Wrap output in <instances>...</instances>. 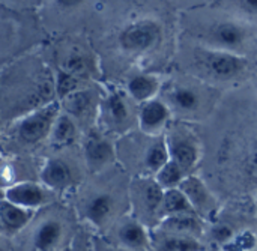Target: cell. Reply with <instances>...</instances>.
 <instances>
[{
  "instance_id": "cell-1",
  "label": "cell",
  "mask_w": 257,
  "mask_h": 251,
  "mask_svg": "<svg viewBox=\"0 0 257 251\" xmlns=\"http://www.w3.org/2000/svg\"><path fill=\"white\" fill-rule=\"evenodd\" d=\"M60 111L62 110L59 102H50L38 110L30 111L17 122V137L27 145H35L48 139L53 123Z\"/></svg>"
},
{
  "instance_id": "cell-2",
  "label": "cell",
  "mask_w": 257,
  "mask_h": 251,
  "mask_svg": "<svg viewBox=\"0 0 257 251\" xmlns=\"http://www.w3.org/2000/svg\"><path fill=\"white\" fill-rule=\"evenodd\" d=\"M161 38V26L155 20H139L130 24L119 36L120 47L130 53L151 50Z\"/></svg>"
},
{
  "instance_id": "cell-3",
  "label": "cell",
  "mask_w": 257,
  "mask_h": 251,
  "mask_svg": "<svg viewBox=\"0 0 257 251\" xmlns=\"http://www.w3.org/2000/svg\"><path fill=\"white\" fill-rule=\"evenodd\" d=\"M170 160L182 167L187 175L197 166L200 160V145L199 140L187 130H172L166 137Z\"/></svg>"
},
{
  "instance_id": "cell-4",
  "label": "cell",
  "mask_w": 257,
  "mask_h": 251,
  "mask_svg": "<svg viewBox=\"0 0 257 251\" xmlns=\"http://www.w3.org/2000/svg\"><path fill=\"white\" fill-rule=\"evenodd\" d=\"M202 63L203 68L214 77L227 80L239 75L244 68L247 66L245 57L233 53V51H224L217 48H209L202 54Z\"/></svg>"
},
{
  "instance_id": "cell-5",
  "label": "cell",
  "mask_w": 257,
  "mask_h": 251,
  "mask_svg": "<svg viewBox=\"0 0 257 251\" xmlns=\"http://www.w3.org/2000/svg\"><path fill=\"white\" fill-rule=\"evenodd\" d=\"M3 199L21 208L36 211L44 205H47V202L50 200V191L45 185H41L38 182L23 181L8 187L5 190Z\"/></svg>"
},
{
  "instance_id": "cell-6",
  "label": "cell",
  "mask_w": 257,
  "mask_h": 251,
  "mask_svg": "<svg viewBox=\"0 0 257 251\" xmlns=\"http://www.w3.org/2000/svg\"><path fill=\"white\" fill-rule=\"evenodd\" d=\"M184 194L187 196L188 202L191 203L194 212L203 218V217H209L217 211V200L214 197V194L209 191V188L206 187V184L194 175H188L181 187H179Z\"/></svg>"
},
{
  "instance_id": "cell-7",
  "label": "cell",
  "mask_w": 257,
  "mask_h": 251,
  "mask_svg": "<svg viewBox=\"0 0 257 251\" xmlns=\"http://www.w3.org/2000/svg\"><path fill=\"white\" fill-rule=\"evenodd\" d=\"M65 238V224L60 218L47 217L32 233V251H59Z\"/></svg>"
},
{
  "instance_id": "cell-8",
  "label": "cell",
  "mask_w": 257,
  "mask_h": 251,
  "mask_svg": "<svg viewBox=\"0 0 257 251\" xmlns=\"http://www.w3.org/2000/svg\"><path fill=\"white\" fill-rule=\"evenodd\" d=\"M117 245L128 251H149L151 230L136 217L125 218L116 229Z\"/></svg>"
},
{
  "instance_id": "cell-9",
  "label": "cell",
  "mask_w": 257,
  "mask_h": 251,
  "mask_svg": "<svg viewBox=\"0 0 257 251\" xmlns=\"http://www.w3.org/2000/svg\"><path fill=\"white\" fill-rule=\"evenodd\" d=\"M170 107L164 101L154 98L142 104L139 111V127L145 134L161 136L170 120Z\"/></svg>"
},
{
  "instance_id": "cell-10",
  "label": "cell",
  "mask_w": 257,
  "mask_h": 251,
  "mask_svg": "<svg viewBox=\"0 0 257 251\" xmlns=\"http://www.w3.org/2000/svg\"><path fill=\"white\" fill-rule=\"evenodd\" d=\"M86 164L90 170H101L114 160V149L111 143L98 133H89L83 143Z\"/></svg>"
},
{
  "instance_id": "cell-11",
  "label": "cell",
  "mask_w": 257,
  "mask_h": 251,
  "mask_svg": "<svg viewBox=\"0 0 257 251\" xmlns=\"http://www.w3.org/2000/svg\"><path fill=\"white\" fill-rule=\"evenodd\" d=\"M245 39L247 30L235 21H221L209 30V42L217 50L233 51L241 47Z\"/></svg>"
},
{
  "instance_id": "cell-12",
  "label": "cell",
  "mask_w": 257,
  "mask_h": 251,
  "mask_svg": "<svg viewBox=\"0 0 257 251\" xmlns=\"http://www.w3.org/2000/svg\"><path fill=\"white\" fill-rule=\"evenodd\" d=\"M33 212L35 211L21 208L6 199H0V233L6 236L20 233L32 221Z\"/></svg>"
},
{
  "instance_id": "cell-13",
  "label": "cell",
  "mask_w": 257,
  "mask_h": 251,
  "mask_svg": "<svg viewBox=\"0 0 257 251\" xmlns=\"http://www.w3.org/2000/svg\"><path fill=\"white\" fill-rule=\"evenodd\" d=\"M163 193L164 190L157 184L155 179L148 181H139L137 187L134 188L136 202L139 209L152 218L158 217V223L161 220V202H163Z\"/></svg>"
},
{
  "instance_id": "cell-14",
  "label": "cell",
  "mask_w": 257,
  "mask_h": 251,
  "mask_svg": "<svg viewBox=\"0 0 257 251\" xmlns=\"http://www.w3.org/2000/svg\"><path fill=\"white\" fill-rule=\"evenodd\" d=\"M149 251H203L199 238L163 232L160 229L151 232Z\"/></svg>"
},
{
  "instance_id": "cell-15",
  "label": "cell",
  "mask_w": 257,
  "mask_h": 251,
  "mask_svg": "<svg viewBox=\"0 0 257 251\" xmlns=\"http://www.w3.org/2000/svg\"><path fill=\"white\" fill-rule=\"evenodd\" d=\"M42 185L51 191H65L72 185V170L60 158H50L39 173Z\"/></svg>"
},
{
  "instance_id": "cell-16",
  "label": "cell",
  "mask_w": 257,
  "mask_h": 251,
  "mask_svg": "<svg viewBox=\"0 0 257 251\" xmlns=\"http://www.w3.org/2000/svg\"><path fill=\"white\" fill-rule=\"evenodd\" d=\"M114 206H116V202L111 194L98 193L86 200L84 208H83V215L92 226L104 227L110 221L114 212Z\"/></svg>"
},
{
  "instance_id": "cell-17",
  "label": "cell",
  "mask_w": 257,
  "mask_h": 251,
  "mask_svg": "<svg viewBox=\"0 0 257 251\" xmlns=\"http://www.w3.org/2000/svg\"><path fill=\"white\" fill-rule=\"evenodd\" d=\"M158 229L163 232L185 235L200 239L205 230V224L203 220L196 214H182V215H172V217L161 218L158 223Z\"/></svg>"
},
{
  "instance_id": "cell-18",
  "label": "cell",
  "mask_w": 257,
  "mask_h": 251,
  "mask_svg": "<svg viewBox=\"0 0 257 251\" xmlns=\"http://www.w3.org/2000/svg\"><path fill=\"white\" fill-rule=\"evenodd\" d=\"M160 87H161V81H160L158 75L149 74V72L134 75L133 78H130V81L126 84V90H128L130 96L134 101L142 102V104L157 98Z\"/></svg>"
},
{
  "instance_id": "cell-19",
  "label": "cell",
  "mask_w": 257,
  "mask_h": 251,
  "mask_svg": "<svg viewBox=\"0 0 257 251\" xmlns=\"http://www.w3.org/2000/svg\"><path fill=\"white\" fill-rule=\"evenodd\" d=\"M78 134V128L75 123V119L72 116H69L65 111H60L59 116L56 117L51 133L48 136L50 142L53 146L56 148H65L69 146L71 143L75 142Z\"/></svg>"
},
{
  "instance_id": "cell-20",
  "label": "cell",
  "mask_w": 257,
  "mask_h": 251,
  "mask_svg": "<svg viewBox=\"0 0 257 251\" xmlns=\"http://www.w3.org/2000/svg\"><path fill=\"white\" fill-rule=\"evenodd\" d=\"M182 214H196L191 203L181 188L164 190L161 202V218ZM197 215V214H196Z\"/></svg>"
},
{
  "instance_id": "cell-21",
  "label": "cell",
  "mask_w": 257,
  "mask_h": 251,
  "mask_svg": "<svg viewBox=\"0 0 257 251\" xmlns=\"http://www.w3.org/2000/svg\"><path fill=\"white\" fill-rule=\"evenodd\" d=\"M107 122L116 130H122L130 123V107L122 93H111L105 101Z\"/></svg>"
},
{
  "instance_id": "cell-22",
  "label": "cell",
  "mask_w": 257,
  "mask_h": 251,
  "mask_svg": "<svg viewBox=\"0 0 257 251\" xmlns=\"http://www.w3.org/2000/svg\"><path fill=\"white\" fill-rule=\"evenodd\" d=\"M62 108L74 119L86 117L93 105V95L89 90H77L62 99Z\"/></svg>"
},
{
  "instance_id": "cell-23",
  "label": "cell",
  "mask_w": 257,
  "mask_h": 251,
  "mask_svg": "<svg viewBox=\"0 0 257 251\" xmlns=\"http://www.w3.org/2000/svg\"><path fill=\"white\" fill-rule=\"evenodd\" d=\"M187 172L179 167L175 161H169L166 166H163L157 173H155V181L163 190H172V188H179L182 181L187 178Z\"/></svg>"
},
{
  "instance_id": "cell-24",
  "label": "cell",
  "mask_w": 257,
  "mask_h": 251,
  "mask_svg": "<svg viewBox=\"0 0 257 251\" xmlns=\"http://www.w3.org/2000/svg\"><path fill=\"white\" fill-rule=\"evenodd\" d=\"M169 99L176 108L182 111H196L200 104L199 93L194 89L185 86H176L175 89H172L169 93Z\"/></svg>"
},
{
  "instance_id": "cell-25",
  "label": "cell",
  "mask_w": 257,
  "mask_h": 251,
  "mask_svg": "<svg viewBox=\"0 0 257 251\" xmlns=\"http://www.w3.org/2000/svg\"><path fill=\"white\" fill-rule=\"evenodd\" d=\"M169 161H170V154H169L167 142L166 137H161L148 149L145 157V164L152 173H157Z\"/></svg>"
},
{
  "instance_id": "cell-26",
  "label": "cell",
  "mask_w": 257,
  "mask_h": 251,
  "mask_svg": "<svg viewBox=\"0 0 257 251\" xmlns=\"http://www.w3.org/2000/svg\"><path fill=\"white\" fill-rule=\"evenodd\" d=\"M257 248V238L251 230L233 235L230 241L223 245L221 251H253Z\"/></svg>"
},
{
  "instance_id": "cell-27",
  "label": "cell",
  "mask_w": 257,
  "mask_h": 251,
  "mask_svg": "<svg viewBox=\"0 0 257 251\" xmlns=\"http://www.w3.org/2000/svg\"><path fill=\"white\" fill-rule=\"evenodd\" d=\"M62 71L77 77V78H84L89 75L90 72V63L84 56L80 54H72L68 59H65L63 65H62Z\"/></svg>"
},
{
  "instance_id": "cell-28",
  "label": "cell",
  "mask_w": 257,
  "mask_h": 251,
  "mask_svg": "<svg viewBox=\"0 0 257 251\" xmlns=\"http://www.w3.org/2000/svg\"><path fill=\"white\" fill-rule=\"evenodd\" d=\"M80 90V78L65 72V71H60L59 72V78H57V95L60 99H63L65 96L74 93Z\"/></svg>"
},
{
  "instance_id": "cell-29",
  "label": "cell",
  "mask_w": 257,
  "mask_h": 251,
  "mask_svg": "<svg viewBox=\"0 0 257 251\" xmlns=\"http://www.w3.org/2000/svg\"><path fill=\"white\" fill-rule=\"evenodd\" d=\"M69 248L71 251H95V245H93V239H90L86 233L80 232L71 241Z\"/></svg>"
},
{
  "instance_id": "cell-30",
  "label": "cell",
  "mask_w": 257,
  "mask_h": 251,
  "mask_svg": "<svg viewBox=\"0 0 257 251\" xmlns=\"http://www.w3.org/2000/svg\"><path fill=\"white\" fill-rule=\"evenodd\" d=\"M93 245H95V251H128L119 245H111L99 239H93Z\"/></svg>"
},
{
  "instance_id": "cell-31",
  "label": "cell",
  "mask_w": 257,
  "mask_h": 251,
  "mask_svg": "<svg viewBox=\"0 0 257 251\" xmlns=\"http://www.w3.org/2000/svg\"><path fill=\"white\" fill-rule=\"evenodd\" d=\"M241 8L248 15H257V0H239Z\"/></svg>"
},
{
  "instance_id": "cell-32",
  "label": "cell",
  "mask_w": 257,
  "mask_h": 251,
  "mask_svg": "<svg viewBox=\"0 0 257 251\" xmlns=\"http://www.w3.org/2000/svg\"><path fill=\"white\" fill-rule=\"evenodd\" d=\"M84 0H56V3L62 8H75L78 5H81Z\"/></svg>"
},
{
  "instance_id": "cell-33",
  "label": "cell",
  "mask_w": 257,
  "mask_h": 251,
  "mask_svg": "<svg viewBox=\"0 0 257 251\" xmlns=\"http://www.w3.org/2000/svg\"><path fill=\"white\" fill-rule=\"evenodd\" d=\"M0 251H9V248H8V245L3 242V241H0Z\"/></svg>"
},
{
  "instance_id": "cell-34",
  "label": "cell",
  "mask_w": 257,
  "mask_h": 251,
  "mask_svg": "<svg viewBox=\"0 0 257 251\" xmlns=\"http://www.w3.org/2000/svg\"><path fill=\"white\" fill-rule=\"evenodd\" d=\"M59 251H71V248H69V245H66V247H63V248H60Z\"/></svg>"
},
{
  "instance_id": "cell-35",
  "label": "cell",
  "mask_w": 257,
  "mask_h": 251,
  "mask_svg": "<svg viewBox=\"0 0 257 251\" xmlns=\"http://www.w3.org/2000/svg\"><path fill=\"white\" fill-rule=\"evenodd\" d=\"M32 2H33L35 5H41V3H42L44 0H32Z\"/></svg>"
},
{
  "instance_id": "cell-36",
  "label": "cell",
  "mask_w": 257,
  "mask_h": 251,
  "mask_svg": "<svg viewBox=\"0 0 257 251\" xmlns=\"http://www.w3.org/2000/svg\"><path fill=\"white\" fill-rule=\"evenodd\" d=\"M256 87H257V81H256Z\"/></svg>"
},
{
  "instance_id": "cell-37",
  "label": "cell",
  "mask_w": 257,
  "mask_h": 251,
  "mask_svg": "<svg viewBox=\"0 0 257 251\" xmlns=\"http://www.w3.org/2000/svg\"><path fill=\"white\" fill-rule=\"evenodd\" d=\"M253 251H257V248H256V250H253Z\"/></svg>"
}]
</instances>
